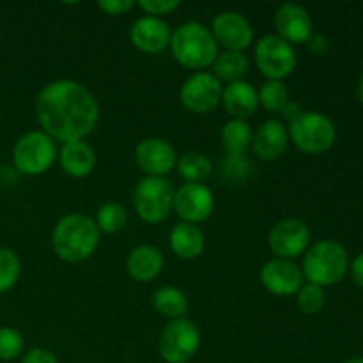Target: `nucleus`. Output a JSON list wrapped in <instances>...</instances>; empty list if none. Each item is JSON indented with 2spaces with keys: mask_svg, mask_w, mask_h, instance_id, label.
<instances>
[{
  "mask_svg": "<svg viewBox=\"0 0 363 363\" xmlns=\"http://www.w3.org/2000/svg\"><path fill=\"white\" fill-rule=\"evenodd\" d=\"M213 74L222 84H233V82L245 80L250 69V60L243 52H218V57L213 62Z\"/></svg>",
  "mask_w": 363,
  "mask_h": 363,
  "instance_id": "nucleus-24",
  "label": "nucleus"
},
{
  "mask_svg": "<svg viewBox=\"0 0 363 363\" xmlns=\"http://www.w3.org/2000/svg\"><path fill=\"white\" fill-rule=\"evenodd\" d=\"M174 186L167 177H142L133 190V209L145 223H162L174 211Z\"/></svg>",
  "mask_w": 363,
  "mask_h": 363,
  "instance_id": "nucleus-7",
  "label": "nucleus"
},
{
  "mask_svg": "<svg viewBox=\"0 0 363 363\" xmlns=\"http://www.w3.org/2000/svg\"><path fill=\"white\" fill-rule=\"evenodd\" d=\"M289 145V131L282 119H268L254 131L252 151L261 162H277Z\"/></svg>",
  "mask_w": 363,
  "mask_h": 363,
  "instance_id": "nucleus-18",
  "label": "nucleus"
},
{
  "mask_svg": "<svg viewBox=\"0 0 363 363\" xmlns=\"http://www.w3.org/2000/svg\"><path fill=\"white\" fill-rule=\"evenodd\" d=\"M163 264H165V259L158 248L152 245H138L128 254L126 272L135 282L147 284L158 279Z\"/></svg>",
  "mask_w": 363,
  "mask_h": 363,
  "instance_id": "nucleus-21",
  "label": "nucleus"
},
{
  "mask_svg": "<svg viewBox=\"0 0 363 363\" xmlns=\"http://www.w3.org/2000/svg\"><path fill=\"white\" fill-rule=\"evenodd\" d=\"M21 363H59L55 354L46 347H34L28 350L21 358Z\"/></svg>",
  "mask_w": 363,
  "mask_h": 363,
  "instance_id": "nucleus-35",
  "label": "nucleus"
},
{
  "mask_svg": "<svg viewBox=\"0 0 363 363\" xmlns=\"http://www.w3.org/2000/svg\"><path fill=\"white\" fill-rule=\"evenodd\" d=\"M223 84L209 71H199L188 77L181 85L179 99L186 112L206 116L222 103Z\"/></svg>",
  "mask_w": 363,
  "mask_h": 363,
  "instance_id": "nucleus-10",
  "label": "nucleus"
},
{
  "mask_svg": "<svg viewBox=\"0 0 363 363\" xmlns=\"http://www.w3.org/2000/svg\"><path fill=\"white\" fill-rule=\"evenodd\" d=\"M312 241L311 229L303 220L284 218L272 227L268 234V247L277 259L294 261L303 257Z\"/></svg>",
  "mask_w": 363,
  "mask_h": 363,
  "instance_id": "nucleus-11",
  "label": "nucleus"
},
{
  "mask_svg": "<svg viewBox=\"0 0 363 363\" xmlns=\"http://www.w3.org/2000/svg\"><path fill=\"white\" fill-rule=\"evenodd\" d=\"M169 50L177 64L195 73L209 69L218 57V45L201 21H186L172 30Z\"/></svg>",
  "mask_w": 363,
  "mask_h": 363,
  "instance_id": "nucleus-3",
  "label": "nucleus"
},
{
  "mask_svg": "<svg viewBox=\"0 0 363 363\" xmlns=\"http://www.w3.org/2000/svg\"><path fill=\"white\" fill-rule=\"evenodd\" d=\"M137 2L133 0H99L98 7L105 14H112V16H119V14L130 13Z\"/></svg>",
  "mask_w": 363,
  "mask_h": 363,
  "instance_id": "nucleus-34",
  "label": "nucleus"
},
{
  "mask_svg": "<svg viewBox=\"0 0 363 363\" xmlns=\"http://www.w3.org/2000/svg\"><path fill=\"white\" fill-rule=\"evenodd\" d=\"M172 30L162 18L140 16L130 28V41L138 52L145 55H160L169 50Z\"/></svg>",
  "mask_w": 363,
  "mask_h": 363,
  "instance_id": "nucleus-17",
  "label": "nucleus"
},
{
  "mask_svg": "<svg viewBox=\"0 0 363 363\" xmlns=\"http://www.w3.org/2000/svg\"><path fill=\"white\" fill-rule=\"evenodd\" d=\"M357 94H358V99H360V103H362V106H363V74L360 77V82H358Z\"/></svg>",
  "mask_w": 363,
  "mask_h": 363,
  "instance_id": "nucleus-39",
  "label": "nucleus"
},
{
  "mask_svg": "<svg viewBox=\"0 0 363 363\" xmlns=\"http://www.w3.org/2000/svg\"><path fill=\"white\" fill-rule=\"evenodd\" d=\"M211 34L216 45L227 52H243L254 43V27L247 16L233 9L222 11L213 18Z\"/></svg>",
  "mask_w": 363,
  "mask_h": 363,
  "instance_id": "nucleus-12",
  "label": "nucleus"
},
{
  "mask_svg": "<svg viewBox=\"0 0 363 363\" xmlns=\"http://www.w3.org/2000/svg\"><path fill=\"white\" fill-rule=\"evenodd\" d=\"M350 272H351V277H353L354 284H357V286L363 291V252L351 261Z\"/></svg>",
  "mask_w": 363,
  "mask_h": 363,
  "instance_id": "nucleus-38",
  "label": "nucleus"
},
{
  "mask_svg": "<svg viewBox=\"0 0 363 363\" xmlns=\"http://www.w3.org/2000/svg\"><path fill=\"white\" fill-rule=\"evenodd\" d=\"M259 280L269 294L279 298L296 296L300 287L305 284L301 268L294 261L287 259H269L259 272Z\"/></svg>",
  "mask_w": 363,
  "mask_h": 363,
  "instance_id": "nucleus-15",
  "label": "nucleus"
},
{
  "mask_svg": "<svg viewBox=\"0 0 363 363\" xmlns=\"http://www.w3.org/2000/svg\"><path fill=\"white\" fill-rule=\"evenodd\" d=\"M220 105L229 113L230 119L248 121L259 110L257 89L247 80L233 82V84L223 85L222 103Z\"/></svg>",
  "mask_w": 363,
  "mask_h": 363,
  "instance_id": "nucleus-19",
  "label": "nucleus"
},
{
  "mask_svg": "<svg viewBox=\"0 0 363 363\" xmlns=\"http://www.w3.org/2000/svg\"><path fill=\"white\" fill-rule=\"evenodd\" d=\"M35 119L55 142L85 140L98 126L99 103L84 84L60 78L39 91Z\"/></svg>",
  "mask_w": 363,
  "mask_h": 363,
  "instance_id": "nucleus-1",
  "label": "nucleus"
},
{
  "mask_svg": "<svg viewBox=\"0 0 363 363\" xmlns=\"http://www.w3.org/2000/svg\"><path fill=\"white\" fill-rule=\"evenodd\" d=\"M201 347V330L190 319H174L158 340L160 357L167 363H188Z\"/></svg>",
  "mask_w": 363,
  "mask_h": 363,
  "instance_id": "nucleus-9",
  "label": "nucleus"
},
{
  "mask_svg": "<svg viewBox=\"0 0 363 363\" xmlns=\"http://www.w3.org/2000/svg\"><path fill=\"white\" fill-rule=\"evenodd\" d=\"M25 340L18 330L11 326H2L0 328V360L11 362L16 360L23 354Z\"/></svg>",
  "mask_w": 363,
  "mask_h": 363,
  "instance_id": "nucleus-32",
  "label": "nucleus"
},
{
  "mask_svg": "<svg viewBox=\"0 0 363 363\" xmlns=\"http://www.w3.org/2000/svg\"><path fill=\"white\" fill-rule=\"evenodd\" d=\"M289 142L305 155H325L335 145L337 126L326 113L305 110L298 119L287 124Z\"/></svg>",
  "mask_w": 363,
  "mask_h": 363,
  "instance_id": "nucleus-6",
  "label": "nucleus"
},
{
  "mask_svg": "<svg viewBox=\"0 0 363 363\" xmlns=\"http://www.w3.org/2000/svg\"><path fill=\"white\" fill-rule=\"evenodd\" d=\"M342 363H363V357H351V358H347V360L342 362Z\"/></svg>",
  "mask_w": 363,
  "mask_h": 363,
  "instance_id": "nucleus-40",
  "label": "nucleus"
},
{
  "mask_svg": "<svg viewBox=\"0 0 363 363\" xmlns=\"http://www.w3.org/2000/svg\"><path fill=\"white\" fill-rule=\"evenodd\" d=\"M305 45H307L308 52H311L312 55H315V57L326 55V53H328V50H330L328 38H326V35H323V34H315V32L311 35V38L307 39V43H305Z\"/></svg>",
  "mask_w": 363,
  "mask_h": 363,
  "instance_id": "nucleus-36",
  "label": "nucleus"
},
{
  "mask_svg": "<svg viewBox=\"0 0 363 363\" xmlns=\"http://www.w3.org/2000/svg\"><path fill=\"white\" fill-rule=\"evenodd\" d=\"M21 277V259L11 248H0V294L14 289Z\"/></svg>",
  "mask_w": 363,
  "mask_h": 363,
  "instance_id": "nucleus-29",
  "label": "nucleus"
},
{
  "mask_svg": "<svg viewBox=\"0 0 363 363\" xmlns=\"http://www.w3.org/2000/svg\"><path fill=\"white\" fill-rule=\"evenodd\" d=\"M57 162L67 176L74 177V179H84V177L91 176L94 170L96 151L85 140L66 142L60 145Z\"/></svg>",
  "mask_w": 363,
  "mask_h": 363,
  "instance_id": "nucleus-20",
  "label": "nucleus"
},
{
  "mask_svg": "<svg viewBox=\"0 0 363 363\" xmlns=\"http://www.w3.org/2000/svg\"><path fill=\"white\" fill-rule=\"evenodd\" d=\"M99 238L101 233L92 216L85 213H69L53 227L52 248L60 261L78 264L94 254Z\"/></svg>",
  "mask_w": 363,
  "mask_h": 363,
  "instance_id": "nucleus-2",
  "label": "nucleus"
},
{
  "mask_svg": "<svg viewBox=\"0 0 363 363\" xmlns=\"http://www.w3.org/2000/svg\"><path fill=\"white\" fill-rule=\"evenodd\" d=\"M184 183L204 184L213 176V162L204 152L190 151L183 156H177L176 169Z\"/></svg>",
  "mask_w": 363,
  "mask_h": 363,
  "instance_id": "nucleus-25",
  "label": "nucleus"
},
{
  "mask_svg": "<svg viewBox=\"0 0 363 363\" xmlns=\"http://www.w3.org/2000/svg\"><path fill=\"white\" fill-rule=\"evenodd\" d=\"M275 34L289 45H305L307 39L314 34L311 13L303 6L294 2L282 4L273 14Z\"/></svg>",
  "mask_w": 363,
  "mask_h": 363,
  "instance_id": "nucleus-16",
  "label": "nucleus"
},
{
  "mask_svg": "<svg viewBox=\"0 0 363 363\" xmlns=\"http://www.w3.org/2000/svg\"><path fill=\"white\" fill-rule=\"evenodd\" d=\"M169 245L176 257L183 261H195L204 254L206 236L199 225L179 222L170 230Z\"/></svg>",
  "mask_w": 363,
  "mask_h": 363,
  "instance_id": "nucleus-22",
  "label": "nucleus"
},
{
  "mask_svg": "<svg viewBox=\"0 0 363 363\" xmlns=\"http://www.w3.org/2000/svg\"><path fill=\"white\" fill-rule=\"evenodd\" d=\"M296 303L301 314L318 315L326 305V291L314 284L305 282L296 293Z\"/></svg>",
  "mask_w": 363,
  "mask_h": 363,
  "instance_id": "nucleus-30",
  "label": "nucleus"
},
{
  "mask_svg": "<svg viewBox=\"0 0 363 363\" xmlns=\"http://www.w3.org/2000/svg\"><path fill=\"white\" fill-rule=\"evenodd\" d=\"M0 117H2V106H0Z\"/></svg>",
  "mask_w": 363,
  "mask_h": 363,
  "instance_id": "nucleus-41",
  "label": "nucleus"
},
{
  "mask_svg": "<svg viewBox=\"0 0 363 363\" xmlns=\"http://www.w3.org/2000/svg\"><path fill=\"white\" fill-rule=\"evenodd\" d=\"M254 60L266 80H286L296 69L298 55L294 46L277 34L262 35L254 46Z\"/></svg>",
  "mask_w": 363,
  "mask_h": 363,
  "instance_id": "nucleus-8",
  "label": "nucleus"
},
{
  "mask_svg": "<svg viewBox=\"0 0 363 363\" xmlns=\"http://www.w3.org/2000/svg\"><path fill=\"white\" fill-rule=\"evenodd\" d=\"M101 234H117L126 227L128 223V211L119 202H105L99 206L98 213L94 218Z\"/></svg>",
  "mask_w": 363,
  "mask_h": 363,
  "instance_id": "nucleus-28",
  "label": "nucleus"
},
{
  "mask_svg": "<svg viewBox=\"0 0 363 363\" xmlns=\"http://www.w3.org/2000/svg\"><path fill=\"white\" fill-rule=\"evenodd\" d=\"M350 264V254L342 243L335 240H321L308 247L300 268L308 284L326 289L346 279Z\"/></svg>",
  "mask_w": 363,
  "mask_h": 363,
  "instance_id": "nucleus-4",
  "label": "nucleus"
},
{
  "mask_svg": "<svg viewBox=\"0 0 363 363\" xmlns=\"http://www.w3.org/2000/svg\"><path fill=\"white\" fill-rule=\"evenodd\" d=\"M137 6L144 11L145 16L165 18L176 13L181 7V0H138Z\"/></svg>",
  "mask_w": 363,
  "mask_h": 363,
  "instance_id": "nucleus-33",
  "label": "nucleus"
},
{
  "mask_svg": "<svg viewBox=\"0 0 363 363\" xmlns=\"http://www.w3.org/2000/svg\"><path fill=\"white\" fill-rule=\"evenodd\" d=\"M151 303L152 308L162 318L170 319V321L186 318L188 311H190V301H188L186 294L174 286H165L156 289L151 296Z\"/></svg>",
  "mask_w": 363,
  "mask_h": 363,
  "instance_id": "nucleus-23",
  "label": "nucleus"
},
{
  "mask_svg": "<svg viewBox=\"0 0 363 363\" xmlns=\"http://www.w3.org/2000/svg\"><path fill=\"white\" fill-rule=\"evenodd\" d=\"M303 112H305V110L301 108L300 103H296V101H293V99H291V101L287 103L286 106H284V110L280 113H282L284 123L291 124L294 119H298V117H300Z\"/></svg>",
  "mask_w": 363,
  "mask_h": 363,
  "instance_id": "nucleus-37",
  "label": "nucleus"
},
{
  "mask_svg": "<svg viewBox=\"0 0 363 363\" xmlns=\"http://www.w3.org/2000/svg\"><path fill=\"white\" fill-rule=\"evenodd\" d=\"M252 137L254 130L248 124V121L230 119L222 128V145L225 149V155L229 156H245L248 149L252 147Z\"/></svg>",
  "mask_w": 363,
  "mask_h": 363,
  "instance_id": "nucleus-26",
  "label": "nucleus"
},
{
  "mask_svg": "<svg viewBox=\"0 0 363 363\" xmlns=\"http://www.w3.org/2000/svg\"><path fill=\"white\" fill-rule=\"evenodd\" d=\"M59 147L57 142L43 130H32L21 135L13 145L14 170L23 176H41L48 172L57 162Z\"/></svg>",
  "mask_w": 363,
  "mask_h": 363,
  "instance_id": "nucleus-5",
  "label": "nucleus"
},
{
  "mask_svg": "<svg viewBox=\"0 0 363 363\" xmlns=\"http://www.w3.org/2000/svg\"><path fill=\"white\" fill-rule=\"evenodd\" d=\"M215 209V195L206 184L184 183L174 191V213L184 223H204Z\"/></svg>",
  "mask_w": 363,
  "mask_h": 363,
  "instance_id": "nucleus-13",
  "label": "nucleus"
},
{
  "mask_svg": "<svg viewBox=\"0 0 363 363\" xmlns=\"http://www.w3.org/2000/svg\"><path fill=\"white\" fill-rule=\"evenodd\" d=\"M220 174L222 179H225L229 184H241L250 177L252 174V163L250 160L245 156H229L220 162Z\"/></svg>",
  "mask_w": 363,
  "mask_h": 363,
  "instance_id": "nucleus-31",
  "label": "nucleus"
},
{
  "mask_svg": "<svg viewBox=\"0 0 363 363\" xmlns=\"http://www.w3.org/2000/svg\"><path fill=\"white\" fill-rule=\"evenodd\" d=\"M259 106L272 113H280L291 101L289 89L282 80H266L257 91Z\"/></svg>",
  "mask_w": 363,
  "mask_h": 363,
  "instance_id": "nucleus-27",
  "label": "nucleus"
},
{
  "mask_svg": "<svg viewBox=\"0 0 363 363\" xmlns=\"http://www.w3.org/2000/svg\"><path fill=\"white\" fill-rule=\"evenodd\" d=\"M135 163L147 177H165L176 169L177 152L169 140L147 137L135 147Z\"/></svg>",
  "mask_w": 363,
  "mask_h": 363,
  "instance_id": "nucleus-14",
  "label": "nucleus"
}]
</instances>
